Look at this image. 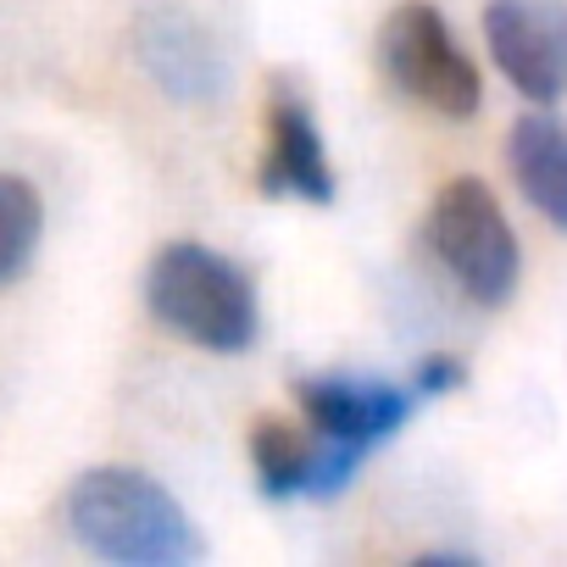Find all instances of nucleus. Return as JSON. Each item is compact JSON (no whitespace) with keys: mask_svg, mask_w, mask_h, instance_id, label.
Listing matches in <instances>:
<instances>
[{"mask_svg":"<svg viewBox=\"0 0 567 567\" xmlns=\"http://www.w3.org/2000/svg\"><path fill=\"white\" fill-rule=\"evenodd\" d=\"M256 189L267 200H307V206L334 200V167H329L312 101L296 79H272L267 90V151L256 167Z\"/></svg>","mask_w":567,"mask_h":567,"instance_id":"nucleus-8","label":"nucleus"},{"mask_svg":"<svg viewBox=\"0 0 567 567\" xmlns=\"http://www.w3.org/2000/svg\"><path fill=\"white\" fill-rule=\"evenodd\" d=\"M462 384H467V362H462V357H445V351L423 357V362H417V379H412L417 395H451V390H462Z\"/></svg>","mask_w":567,"mask_h":567,"instance_id":"nucleus-12","label":"nucleus"},{"mask_svg":"<svg viewBox=\"0 0 567 567\" xmlns=\"http://www.w3.org/2000/svg\"><path fill=\"white\" fill-rule=\"evenodd\" d=\"M296 406L318 434L373 456L384 440H395L412 423L417 390H401L390 379H362V373H312L296 379Z\"/></svg>","mask_w":567,"mask_h":567,"instance_id":"nucleus-9","label":"nucleus"},{"mask_svg":"<svg viewBox=\"0 0 567 567\" xmlns=\"http://www.w3.org/2000/svg\"><path fill=\"white\" fill-rule=\"evenodd\" d=\"M429 245L456 290L478 307H506L517 290V234L484 178H451L429 206Z\"/></svg>","mask_w":567,"mask_h":567,"instance_id":"nucleus-3","label":"nucleus"},{"mask_svg":"<svg viewBox=\"0 0 567 567\" xmlns=\"http://www.w3.org/2000/svg\"><path fill=\"white\" fill-rule=\"evenodd\" d=\"M484 45L523 101L556 106L567 95V0H489Z\"/></svg>","mask_w":567,"mask_h":567,"instance_id":"nucleus-6","label":"nucleus"},{"mask_svg":"<svg viewBox=\"0 0 567 567\" xmlns=\"http://www.w3.org/2000/svg\"><path fill=\"white\" fill-rule=\"evenodd\" d=\"M40 234H45V200H40V189L29 178H18V173H0V290L18 284L34 267Z\"/></svg>","mask_w":567,"mask_h":567,"instance_id":"nucleus-11","label":"nucleus"},{"mask_svg":"<svg viewBox=\"0 0 567 567\" xmlns=\"http://www.w3.org/2000/svg\"><path fill=\"white\" fill-rule=\"evenodd\" d=\"M145 307L162 329H173L178 340L217 351V357H239L256 346L261 312H256V284L239 261H228L212 245L195 239H173L151 256L145 267Z\"/></svg>","mask_w":567,"mask_h":567,"instance_id":"nucleus-2","label":"nucleus"},{"mask_svg":"<svg viewBox=\"0 0 567 567\" xmlns=\"http://www.w3.org/2000/svg\"><path fill=\"white\" fill-rule=\"evenodd\" d=\"M68 528L90 556L123 567H189L206 550L189 512L140 467L79 473L68 489Z\"/></svg>","mask_w":567,"mask_h":567,"instance_id":"nucleus-1","label":"nucleus"},{"mask_svg":"<svg viewBox=\"0 0 567 567\" xmlns=\"http://www.w3.org/2000/svg\"><path fill=\"white\" fill-rule=\"evenodd\" d=\"M379 73L417 106L462 123L484 106V79L478 62L456 45L451 23L429 0H401L379 23Z\"/></svg>","mask_w":567,"mask_h":567,"instance_id":"nucleus-4","label":"nucleus"},{"mask_svg":"<svg viewBox=\"0 0 567 567\" xmlns=\"http://www.w3.org/2000/svg\"><path fill=\"white\" fill-rule=\"evenodd\" d=\"M134 56L156 79V90L184 106H206L228 95V51L178 0H145L134 12Z\"/></svg>","mask_w":567,"mask_h":567,"instance_id":"nucleus-5","label":"nucleus"},{"mask_svg":"<svg viewBox=\"0 0 567 567\" xmlns=\"http://www.w3.org/2000/svg\"><path fill=\"white\" fill-rule=\"evenodd\" d=\"M368 456L318 434L312 423H284V417H256L250 423V467L261 495L272 501H329L340 489H351L357 467Z\"/></svg>","mask_w":567,"mask_h":567,"instance_id":"nucleus-7","label":"nucleus"},{"mask_svg":"<svg viewBox=\"0 0 567 567\" xmlns=\"http://www.w3.org/2000/svg\"><path fill=\"white\" fill-rule=\"evenodd\" d=\"M506 162H512V178L523 189V200L567 234V123L550 117V112H534V117H517L512 134H506Z\"/></svg>","mask_w":567,"mask_h":567,"instance_id":"nucleus-10","label":"nucleus"}]
</instances>
